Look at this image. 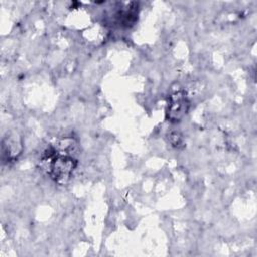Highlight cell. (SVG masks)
<instances>
[{"instance_id": "obj_1", "label": "cell", "mask_w": 257, "mask_h": 257, "mask_svg": "<svg viewBox=\"0 0 257 257\" xmlns=\"http://www.w3.org/2000/svg\"><path fill=\"white\" fill-rule=\"evenodd\" d=\"M75 167V161L68 156L55 155L51 158L49 164V171L52 178L57 182H66Z\"/></svg>"}, {"instance_id": "obj_2", "label": "cell", "mask_w": 257, "mask_h": 257, "mask_svg": "<svg viewBox=\"0 0 257 257\" xmlns=\"http://www.w3.org/2000/svg\"><path fill=\"white\" fill-rule=\"evenodd\" d=\"M189 109V101L183 92H175L169 98L168 117L171 121H179Z\"/></svg>"}]
</instances>
